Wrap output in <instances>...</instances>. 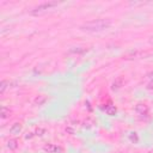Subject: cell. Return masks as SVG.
Instances as JSON below:
<instances>
[{"instance_id": "6da1fadb", "label": "cell", "mask_w": 153, "mask_h": 153, "mask_svg": "<svg viewBox=\"0 0 153 153\" xmlns=\"http://www.w3.org/2000/svg\"><path fill=\"white\" fill-rule=\"evenodd\" d=\"M112 22L109 18H99V19H93L90 22L84 23L80 25V30L85 32H100L104 30H108L111 26Z\"/></svg>"}, {"instance_id": "7a4b0ae2", "label": "cell", "mask_w": 153, "mask_h": 153, "mask_svg": "<svg viewBox=\"0 0 153 153\" xmlns=\"http://www.w3.org/2000/svg\"><path fill=\"white\" fill-rule=\"evenodd\" d=\"M59 4H60V2H57V1H45V2L39 4L38 6H36L33 10H31L30 13H31L32 16H39V14H43V13L48 12L49 10H51L53 7L57 6Z\"/></svg>"}, {"instance_id": "3957f363", "label": "cell", "mask_w": 153, "mask_h": 153, "mask_svg": "<svg viewBox=\"0 0 153 153\" xmlns=\"http://www.w3.org/2000/svg\"><path fill=\"white\" fill-rule=\"evenodd\" d=\"M43 149L47 152V153H62V148L57 145H54V143H48L43 147Z\"/></svg>"}, {"instance_id": "277c9868", "label": "cell", "mask_w": 153, "mask_h": 153, "mask_svg": "<svg viewBox=\"0 0 153 153\" xmlns=\"http://www.w3.org/2000/svg\"><path fill=\"white\" fill-rule=\"evenodd\" d=\"M135 111H136V114H139L140 116H147V115H148V106H147L146 104L139 103V104L135 106Z\"/></svg>"}, {"instance_id": "5b68a950", "label": "cell", "mask_w": 153, "mask_h": 153, "mask_svg": "<svg viewBox=\"0 0 153 153\" xmlns=\"http://www.w3.org/2000/svg\"><path fill=\"white\" fill-rule=\"evenodd\" d=\"M20 131H22V124H20L19 122L13 123L12 127L10 128V134H12V135H17V134H19Z\"/></svg>"}, {"instance_id": "8992f818", "label": "cell", "mask_w": 153, "mask_h": 153, "mask_svg": "<svg viewBox=\"0 0 153 153\" xmlns=\"http://www.w3.org/2000/svg\"><path fill=\"white\" fill-rule=\"evenodd\" d=\"M105 111H106V114H108L109 116H115L116 112H117V109H116L114 105H111V106H108V108L105 109Z\"/></svg>"}, {"instance_id": "52a82bcc", "label": "cell", "mask_w": 153, "mask_h": 153, "mask_svg": "<svg viewBox=\"0 0 153 153\" xmlns=\"http://www.w3.org/2000/svg\"><path fill=\"white\" fill-rule=\"evenodd\" d=\"M7 147L10 148V149H16L17 147H18V141L17 140H10L8 142H7Z\"/></svg>"}, {"instance_id": "ba28073f", "label": "cell", "mask_w": 153, "mask_h": 153, "mask_svg": "<svg viewBox=\"0 0 153 153\" xmlns=\"http://www.w3.org/2000/svg\"><path fill=\"white\" fill-rule=\"evenodd\" d=\"M10 115V109H7L5 105L1 106V118H6Z\"/></svg>"}, {"instance_id": "9c48e42d", "label": "cell", "mask_w": 153, "mask_h": 153, "mask_svg": "<svg viewBox=\"0 0 153 153\" xmlns=\"http://www.w3.org/2000/svg\"><path fill=\"white\" fill-rule=\"evenodd\" d=\"M7 84H8V82H7L6 80H2V81H1V84H0V93H1V94H4L5 90L7 88Z\"/></svg>"}, {"instance_id": "30bf717a", "label": "cell", "mask_w": 153, "mask_h": 153, "mask_svg": "<svg viewBox=\"0 0 153 153\" xmlns=\"http://www.w3.org/2000/svg\"><path fill=\"white\" fill-rule=\"evenodd\" d=\"M129 139H130V141H133L134 143H136V142L139 141V137H137V134H136V133H130V134H129Z\"/></svg>"}, {"instance_id": "8fae6325", "label": "cell", "mask_w": 153, "mask_h": 153, "mask_svg": "<svg viewBox=\"0 0 153 153\" xmlns=\"http://www.w3.org/2000/svg\"><path fill=\"white\" fill-rule=\"evenodd\" d=\"M121 84H122V78H118L116 81H114V84H112V88L115 90V88H118L120 86H121Z\"/></svg>"}, {"instance_id": "7c38bea8", "label": "cell", "mask_w": 153, "mask_h": 153, "mask_svg": "<svg viewBox=\"0 0 153 153\" xmlns=\"http://www.w3.org/2000/svg\"><path fill=\"white\" fill-rule=\"evenodd\" d=\"M149 43H151V44H153V37H151V38H149Z\"/></svg>"}]
</instances>
